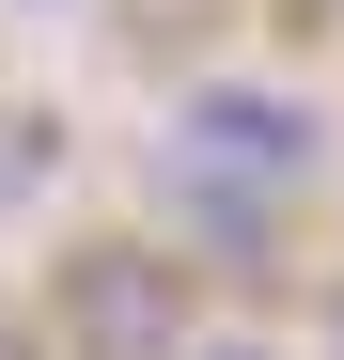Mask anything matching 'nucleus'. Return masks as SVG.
<instances>
[{"label":"nucleus","instance_id":"423d86ee","mask_svg":"<svg viewBox=\"0 0 344 360\" xmlns=\"http://www.w3.org/2000/svg\"><path fill=\"white\" fill-rule=\"evenodd\" d=\"M0 360H47V329H32V314H0Z\"/></svg>","mask_w":344,"mask_h":360},{"label":"nucleus","instance_id":"f03ea898","mask_svg":"<svg viewBox=\"0 0 344 360\" xmlns=\"http://www.w3.org/2000/svg\"><path fill=\"white\" fill-rule=\"evenodd\" d=\"M157 219H172V251H188V266H235V282H266L282 235H298L266 172H219V157H188V141L157 157Z\"/></svg>","mask_w":344,"mask_h":360},{"label":"nucleus","instance_id":"f257e3e1","mask_svg":"<svg viewBox=\"0 0 344 360\" xmlns=\"http://www.w3.org/2000/svg\"><path fill=\"white\" fill-rule=\"evenodd\" d=\"M47 360H188L204 329V266L172 251V235H79L63 266H47Z\"/></svg>","mask_w":344,"mask_h":360},{"label":"nucleus","instance_id":"39448f33","mask_svg":"<svg viewBox=\"0 0 344 360\" xmlns=\"http://www.w3.org/2000/svg\"><path fill=\"white\" fill-rule=\"evenodd\" d=\"M188 360H282L266 329H188Z\"/></svg>","mask_w":344,"mask_h":360},{"label":"nucleus","instance_id":"0eeeda50","mask_svg":"<svg viewBox=\"0 0 344 360\" xmlns=\"http://www.w3.org/2000/svg\"><path fill=\"white\" fill-rule=\"evenodd\" d=\"M329 360H344V282H329Z\"/></svg>","mask_w":344,"mask_h":360},{"label":"nucleus","instance_id":"6e6552de","mask_svg":"<svg viewBox=\"0 0 344 360\" xmlns=\"http://www.w3.org/2000/svg\"><path fill=\"white\" fill-rule=\"evenodd\" d=\"M16 16H79V0H16Z\"/></svg>","mask_w":344,"mask_h":360},{"label":"nucleus","instance_id":"1a4fd4ad","mask_svg":"<svg viewBox=\"0 0 344 360\" xmlns=\"http://www.w3.org/2000/svg\"><path fill=\"white\" fill-rule=\"evenodd\" d=\"M329 16H344V0H329Z\"/></svg>","mask_w":344,"mask_h":360},{"label":"nucleus","instance_id":"20e7f679","mask_svg":"<svg viewBox=\"0 0 344 360\" xmlns=\"http://www.w3.org/2000/svg\"><path fill=\"white\" fill-rule=\"evenodd\" d=\"M47 188H63V110H47V94H0V219L47 204Z\"/></svg>","mask_w":344,"mask_h":360},{"label":"nucleus","instance_id":"7ed1b4c3","mask_svg":"<svg viewBox=\"0 0 344 360\" xmlns=\"http://www.w3.org/2000/svg\"><path fill=\"white\" fill-rule=\"evenodd\" d=\"M172 141H188V157H219V172H266V188H298V172L329 157V110H313V94H282V79H188Z\"/></svg>","mask_w":344,"mask_h":360}]
</instances>
